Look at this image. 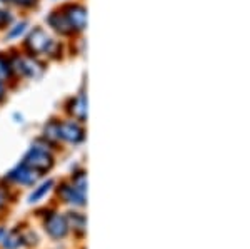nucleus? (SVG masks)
Masks as SVG:
<instances>
[{
  "instance_id": "f257e3e1",
  "label": "nucleus",
  "mask_w": 250,
  "mask_h": 249,
  "mask_svg": "<svg viewBox=\"0 0 250 249\" xmlns=\"http://www.w3.org/2000/svg\"><path fill=\"white\" fill-rule=\"evenodd\" d=\"M45 136L48 137H57L68 140V142L77 144L83 139V129L74 120H65V122H50L45 127Z\"/></svg>"
},
{
  "instance_id": "f03ea898",
  "label": "nucleus",
  "mask_w": 250,
  "mask_h": 249,
  "mask_svg": "<svg viewBox=\"0 0 250 249\" xmlns=\"http://www.w3.org/2000/svg\"><path fill=\"white\" fill-rule=\"evenodd\" d=\"M25 45L34 55H50L57 49V44L52 37H48L43 29H34V32L27 37Z\"/></svg>"
},
{
  "instance_id": "7ed1b4c3",
  "label": "nucleus",
  "mask_w": 250,
  "mask_h": 249,
  "mask_svg": "<svg viewBox=\"0 0 250 249\" xmlns=\"http://www.w3.org/2000/svg\"><path fill=\"white\" fill-rule=\"evenodd\" d=\"M23 164H27L30 169H34L35 172L42 174V172H47L52 166H54V158H52V154L45 149V147L32 146L30 151L27 152L25 158H23Z\"/></svg>"
},
{
  "instance_id": "20e7f679",
  "label": "nucleus",
  "mask_w": 250,
  "mask_h": 249,
  "mask_svg": "<svg viewBox=\"0 0 250 249\" xmlns=\"http://www.w3.org/2000/svg\"><path fill=\"white\" fill-rule=\"evenodd\" d=\"M63 19H65L68 29H70L72 34H77V32H82L87 25V10L85 7L79 5V3H70V5H65L60 9Z\"/></svg>"
},
{
  "instance_id": "39448f33",
  "label": "nucleus",
  "mask_w": 250,
  "mask_h": 249,
  "mask_svg": "<svg viewBox=\"0 0 250 249\" xmlns=\"http://www.w3.org/2000/svg\"><path fill=\"white\" fill-rule=\"evenodd\" d=\"M12 70H17L19 74L27 75V77H37L40 72H42V66L34 57H22V59H15L12 62Z\"/></svg>"
},
{
  "instance_id": "423d86ee",
  "label": "nucleus",
  "mask_w": 250,
  "mask_h": 249,
  "mask_svg": "<svg viewBox=\"0 0 250 249\" xmlns=\"http://www.w3.org/2000/svg\"><path fill=\"white\" fill-rule=\"evenodd\" d=\"M39 172H35L34 169H30L27 164H19L15 169H12L10 171V174H9V178L10 179H14L15 182H19V184H25V186H30V184H35V181H37L39 178Z\"/></svg>"
},
{
  "instance_id": "0eeeda50",
  "label": "nucleus",
  "mask_w": 250,
  "mask_h": 249,
  "mask_svg": "<svg viewBox=\"0 0 250 249\" xmlns=\"http://www.w3.org/2000/svg\"><path fill=\"white\" fill-rule=\"evenodd\" d=\"M45 229L52 238H63L67 234V229H68V223L65 218L59 214H54L50 216L45 224Z\"/></svg>"
},
{
  "instance_id": "6e6552de",
  "label": "nucleus",
  "mask_w": 250,
  "mask_h": 249,
  "mask_svg": "<svg viewBox=\"0 0 250 249\" xmlns=\"http://www.w3.org/2000/svg\"><path fill=\"white\" fill-rule=\"evenodd\" d=\"M47 23L55 32H59V34H62V35H72V32H70V29H68L65 19H63V15H62V12H60V10L52 12V14L47 17Z\"/></svg>"
},
{
  "instance_id": "1a4fd4ad",
  "label": "nucleus",
  "mask_w": 250,
  "mask_h": 249,
  "mask_svg": "<svg viewBox=\"0 0 250 249\" xmlns=\"http://www.w3.org/2000/svg\"><path fill=\"white\" fill-rule=\"evenodd\" d=\"M62 196L70 204H77V206H83L85 204V192L79 191L75 186H63Z\"/></svg>"
},
{
  "instance_id": "9d476101",
  "label": "nucleus",
  "mask_w": 250,
  "mask_h": 249,
  "mask_svg": "<svg viewBox=\"0 0 250 249\" xmlns=\"http://www.w3.org/2000/svg\"><path fill=\"white\" fill-rule=\"evenodd\" d=\"M70 112L74 114V117H77L79 120H85L87 117V99L83 94H80L79 97H75L72 100V107H70Z\"/></svg>"
},
{
  "instance_id": "9b49d317",
  "label": "nucleus",
  "mask_w": 250,
  "mask_h": 249,
  "mask_svg": "<svg viewBox=\"0 0 250 249\" xmlns=\"http://www.w3.org/2000/svg\"><path fill=\"white\" fill-rule=\"evenodd\" d=\"M14 70H12V62L7 57L0 55V80H7L12 77Z\"/></svg>"
},
{
  "instance_id": "f8f14e48",
  "label": "nucleus",
  "mask_w": 250,
  "mask_h": 249,
  "mask_svg": "<svg viewBox=\"0 0 250 249\" xmlns=\"http://www.w3.org/2000/svg\"><path fill=\"white\" fill-rule=\"evenodd\" d=\"M67 221L80 232H82L83 227H85V218H83L82 214H77V212H70V214L67 216Z\"/></svg>"
},
{
  "instance_id": "ddd939ff",
  "label": "nucleus",
  "mask_w": 250,
  "mask_h": 249,
  "mask_svg": "<svg viewBox=\"0 0 250 249\" xmlns=\"http://www.w3.org/2000/svg\"><path fill=\"white\" fill-rule=\"evenodd\" d=\"M52 186H54V181H47V182H43L42 186H40L39 189L30 196L29 201H30V203H35V201H39L43 194H45V192H48V189H50Z\"/></svg>"
},
{
  "instance_id": "4468645a",
  "label": "nucleus",
  "mask_w": 250,
  "mask_h": 249,
  "mask_svg": "<svg viewBox=\"0 0 250 249\" xmlns=\"http://www.w3.org/2000/svg\"><path fill=\"white\" fill-rule=\"evenodd\" d=\"M72 186H75L79 191H82V192H85L87 189V179H85V174L83 172H80V174H77L74 178V184Z\"/></svg>"
},
{
  "instance_id": "2eb2a0df",
  "label": "nucleus",
  "mask_w": 250,
  "mask_h": 249,
  "mask_svg": "<svg viewBox=\"0 0 250 249\" xmlns=\"http://www.w3.org/2000/svg\"><path fill=\"white\" fill-rule=\"evenodd\" d=\"M25 27H27V22H20L17 23V25L12 29L9 34H7V39H17L20 34H23V30H25Z\"/></svg>"
},
{
  "instance_id": "dca6fc26",
  "label": "nucleus",
  "mask_w": 250,
  "mask_h": 249,
  "mask_svg": "<svg viewBox=\"0 0 250 249\" xmlns=\"http://www.w3.org/2000/svg\"><path fill=\"white\" fill-rule=\"evenodd\" d=\"M10 15H9V12H5V10H2L0 9V27H5V25H9L10 23Z\"/></svg>"
},
{
  "instance_id": "f3484780",
  "label": "nucleus",
  "mask_w": 250,
  "mask_h": 249,
  "mask_svg": "<svg viewBox=\"0 0 250 249\" xmlns=\"http://www.w3.org/2000/svg\"><path fill=\"white\" fill-rule=\"evenodd\" d=\"M12 3H17V5H23V7H30L35 3V0H12Z\"/></svg>"
},
{
  "instance_id": "a211bd4d",
  "label": "nucleus",
  "mask_w": 250,
  "mask_h": 249,
  "mask_svg": "<svg viewBox=\"0 0 250 249\" xmlns=\"http://www.w3.org/2000/svg\"><path fill=\"white\" fill-rule=\"evenodd\" d=\"M5 99V86H3V80H0V102Z\"/></svg>"
},
{
  "instance_id": "6ab92c4d",
  "label": "nucleus",
  "mask_w": 250,
  "mask_h": 249,
  "mask_svg": "<svg viewBox=\"0 0 250 249\" xmlns=\"http://www.w3.org/2000/svg\"><path fill=\"white\" fill-rule=\"evenodd\" d=\"M5 201H7V199H5V196H3L2 192H0V207L5 206Z\"/></svg>"
},
{
  "instance_id": "aec40b11",
  "label": "nucleus",
  "mask_w": 250,
  "mask_h": 249,
  "mask_svg": "<svg viewBox=\"0 0 250 249\" xmlns=\"http://www.w3.org/2000/svg\"><path fill=\"white\" fill-rule=\"evenodd\" d=\"M0 2H3V3H12V0H0Z\"/></svg>"
}]
</instances>
